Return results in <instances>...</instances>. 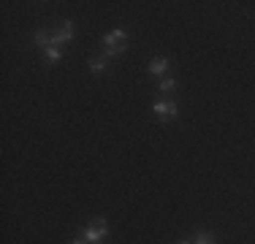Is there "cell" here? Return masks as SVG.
I'll list each match as a JSON object with an SVG mask.
<instances>
[{
    "label": "cell",
    "instance_id": "6da1fadb",
    "mask_svg": "<svg viewBox=\"0 0 255 244\" xmlns=\"http://www.w3.org/2000/svg\"><path fill=\"white\" fill-rule=\"evenodd\" d=\"M128 49V33L125 30H112V33L103 35V57H117Z\"/></svg>",
    "mask_w": 255,
    "mask_h": 244
},
{
    "label": "cell",
    "instance_id": "7a4b0ae2",
    "mask_svg": "<svg viewBox=\"0 0 255 244\" xmlns=\"http://www.w3.org/2000/svg\"><path fill=\"white\" fill-rule=\"evenodd\" d=\"M82 236H84L90 244H101V242L109 236V223H106V220H101V217L93 220V223H90L87 228L82 231Z\"/></svg>",
    "mask_w": 255,
    "mask_h": 244
},
{
    "label": "cell",
    "instance_id": "3957f363",
    "mask_svg": "<svg viewBox=\"0 0 255 244\" xmlns=\"http://www.w3.org/2000/svg\"><path fill=\"white\" fill-rule=\"evenodd\" d=\"M152 112L157 114V120H160V122H174V120H177V114H179V109H177V103H174V101H157L152 106Z\"/></svg>",
    "mask_w": 255,
    "mask_h": 244
},
{
    "label": "cell",
    "instance_id": "277c9868",
    "mask_svg": "<svg viewBox=\"0 0 255 244\" xmlns=\"http://www.w3.org/2000/svg\"><path fill=\"white\" fill-rule=\"evenodd\" d=\"M74 41V22L71 19H65L63 24H60V30L52 35V44L54 46H65V44H71Z\"/></svg>",
    "mask_w": 255,
    "mask_h": 244
},
{
    "label": "cell",
    "instance_id": "5b68a950",
    "mask_svg": "<svg viewBox=\"0 0 255 244\" xmlns=\"http://www.w3.org/2000/svg\"><path fill=\"white\" fill-rule=\"evenodd\" d=\"M147 71L152 73V76H163V73L168 71V57H157V60H152Z\"/></svg>",
    "mask_w": 255,
    "mask_h": 244
},
{
    "label": "cell",
    "instance_id": "8992f818",
    "mask_svg": "<svg viewBox=\"0 0 255 244\" xmlns=\"http://www.w3.org/2000/svg\"><path fill=\"white\" fill-rule=\"evenodd\" d=\"M44 54H46V60H49V63H60V60H63V49H60V46H46L44 49Z\"/></svg>",
    "mask_w": 255,
    "mask_h": 244
},
{
    "label": "cell",
    "instance_id": "52a82bcc",
    "mask_svg": "<svg viewBox=\"0 0 255 244\" xmlns=\"http://www.w3.org/2000/svg\"><path fill=\"white\" fill-rule=\"evenodd\" d=\"M35 46H38V49L52 46V35H49V33H44V30H38V33H35Z\"/></svg>",
    "mask_w": 255,
    "mask_h": 244
},
{
    "label": "cell",
    "instance_id": "ba28073f",
    "mask_svg": "<svg viewBox=\"0 0 255 244\" xmlns=\"http://www.w3.org/2000/svg\"><path fill=\"white\" fill-rule=\"evenodd\" d=\"M90 71H93V73H103V71H106V57H95L93 63H90Z\"/></svg>",
    "mask_w": 255,
    "mask_h": 244
},
{
    "label": "cell",
    "instance_id": "9c48e42d",
    "mask_svg": "<svg viewBox=\"0 0 255 244\" xmlns=\"http://www.w3.org/2000/svg\"><path fill=\"white\" fill-rule=\"evenodd\" d=\"M177 87V82H174L171 76H166V79H160V93H171V90Z\"/></svg>",
    "mask_w": 255,
    "mask_h": 244
},
{
    "label": "cell",
    "instance_id": "30bf717a",
    "mask_svg": "<svg viewBox=\"0 0 255 244\" xmlns=\"http://www.w3.org/2000/svg\"><path fill=\"white\" fill-rule=\"evenodd\" d=\"M193 244H215V236L212 234H198L196 239H193Z\"/></svg>",
    "mask_w": 255,
    "mask_h": 244
},
{
    "label": "cell",
    "instance_id": "8fae6325",
    "mask_svg": "<svg viewBox=\"0 0 255 244\" xmlns=\"http://www.w3.org/2000/svg\"><path fill=\"white\" fill-rule=\"evenodd\" d=\"M71 244H90L87 239H84V236L82 234H79V236H74V239H71Z\"/></svg>",
    "mask_w": 255,
    "mask_h": 244
},
{
    "label": "cell",
    "instance_id": "7c38bea8",
    "mask_svg": "<svg viewBox=\"0 0 255 244\" xmlns=\"http://www.w3.org/2000/svg\"><path fill=\"white\" fill-rule=\"evenodd\" d=\"M177 244H193V242H187V239H179Z\"/></svg>",
    "mask_w": 255,
    "mask_h": 244
}]
</instances>
